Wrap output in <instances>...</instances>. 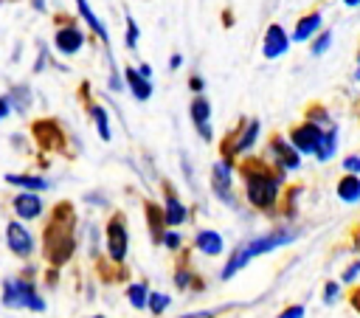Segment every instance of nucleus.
<instances>
[{
  "mask_svg": "<svg viewBox=\"0 0 360 318\" xmlns=\"http://www.w3.org/2000/svg\"><path fill=\"white\" fill-rule=\"evenodd\" d=\"M242 181H245V198L254 209L259 212H270L279 200L282 184H284V172L273 170L265 158H248V161L240 167Z\"/></svg>",
  "mask_w": 360,
  "mask_h": 318,
  "instance_id": "1",
  "label": "nucleus"
},
{
  "mask_svg": "<svg viewBox=\"0 0 360 318\" xmlns=\"http://www.w3.org/2000/svg\"><path fill=\"white\" fill-rule=\"evenodd\" d=\"M293 240H296L293 231H270V234H262V237H256V240H248L245 245H240V248L228 256V262H226V268H223V279L237 276L251 259H256V256H262V254H270V251H276V248H282V245H290Z\"/></svg>",
  "mask_w": 360,
  "mask_h": 318,
  "instance_id": "2",
  "label": "nucleus"
},
{
  "mask_svg": "<svg viewBox=\"0 0 360 318\" xmlns=\"http://www.w3.org/2000/svg\"><path fill=\"white\" fill-rule=\"evenodd\" d=\"M4 304L15 307V310H34V312L46 310V301L40 298L37 287L26 279H6L4 282Z\"/></svg>",
  "mask_w": 360,
  "mask_h": 318,
  "instance_id": "3",
  "label": "nucleus"
},
{
  "mask_svg": "<svg viewBox=\"0 0 360 318\" xmlns=\"http://www.w3.org/2000/svg\"><path fill=\"white\" fill-rule=\"evenodd\" d=\"M265 161L273 167V170H279V172H296L298 167H301V155L293 149V144L284 138V135H273L270 141H268V155H265Z\"/></svg>",
  "mask_w": 360,
  "mask_h": 318,
  "instance_id": "4",
  "label": "nucleus"
},
{
  "mask_svg": "<svg viewBox=\"0 0 360 318\" xmlns=\"http://www.w3.org/2000/svg\"><path fill=\"white\" fill-rule=\"evenodd\" d=\"M321 138H324V127H318V124H312V121L296 124V127L290 130V135H287V141L293 144V149H296L298 155H315Z\"/></svg>",
  "mask_w": 360,
  "mask_h": 318,
  "instance_id": "5",
  "label": "nucleus"
},
{
  "mask_svg": "<svg viewBox=\"0 0 360 318\" xmlns=\"http://www.w3.org/2000/svg\"><path fill=\"white\" fill-rule=\"evenodd\" d=\"M259 127H262L259 118H248V121L240 124V130L234 132L231 144L223 149V152H226V161H231L234 155H245V152L254 149V144H256V138H259Z\"/></svg>",
  "mask_w": 360,
  "mask_h": 318,
  "instance_id": "6",
  "label": "nucleus"
},
{
  "mask_svg": "<svg viewBox=\"0 0 360 318\" xmlns=\"http://www.w3.org/2000/svg\"><path fill=\"white\" fill-rule=\"evenodd\" d=\"M127 245H130V237H127V223L121 214H116L110 223H107V254L113 262H124L127 259Z\"/></svg>",
  "mask_w": 360,
  "mask_h": 318,
  "instance_id": "7",
  "label": "nucleus"
},
{
  "mask_svg": "<svg viewBox=\"0 0 360 318\" xmlns=\"http://www.w3.org/2000/svg\"><path fill=\"white\" fill-rule=\"evenodd\" d=\"M85 32L79 29V26H74V23H65V26H60L57 29V34H54V48L60 51V54H65V57H74V54H79L82 48H85Z\"/></svg>",
  "mask_w": 360,
  "mask_h": 318,
  "instance_id": "8",
  "label": "nucleus"
},
{
  "mask_svg": "<svg viewBox=\"0 0 360 318\" xmlns=\"http://www.w3.org/2000/svg\"><path fill=\"white\" fill-rule=\"evenodd\" d=\"M32 132H34V138L40 141V146H43L46 152L62 149V144H65V135H62L60 124H57V121H51V118H46V121H43V118H40V121H34Z\"/></svg>",
  "mask_w": 360,
  "mask_h": 318,
  "instance_id": "9",
  "label": "nucleus"
},
{
  "mask_svg": "<svg viewBox=\"0 0 360 318\" xmlns=\"http://www.w3.org/2000/svg\"><path fill=\"white\" fill-rule=\"evenodd\" d=\"M287 48H290V37H287V32H284L279 23H270V26H268V32H265V43H262V54H265V60H279V57H284V54H287Z\"/></svg>",
  "mask_w": 360,
  "mask_h": 318,
  "instance_id": "10",
  "label": "nucleus"
},
{
  "mask_svg": "<svg viewBox=\"0 0 360 318\" xmlns=\"http://www.w3.org/2000/svg\"><path fill=\"white\" fill-rule=\"evenodd\" d=\"M6 242H9V251L18 254V256H32L34 254V237L26 226H20L18 220L6 226Z\"/></svg>",
  "mask_w": 360,
  "mask_h": 318,
  "instance_id": "11",
  "label": "nucleus"
},
{
  "mask_svg": "<svg viewBox=\"0 0 360 318\" xmlns=\"http://www.w3.org/2000/svg\"><path fill=\"white\" fill-rule=\"evenodd\" d=\"M231 181H234V175H231V161H226V158H223V161H217L214 170H212V186H214V192H217L220 200H226V203L234 206Z\"/></svg>",
  "mask_w": 360,
  "mask_h": 318,
  "instance_id": "12",
  "label": "nucleus"
},
{
  "mask_svg": "<svg viewBox=\"0 0 360 318\" xmlns=\"http://www.w3.org/2000/svg\"><path fill=\"white\" fill-rule=\"evenodd\" d=\"M321 29H324V15H321V12H310V15L298 18V23H296V29H293L290 43H307V40H312Z\"/></svg>",
  "mask_w": 360,
  "mask_h": 318,
  "instance_id": "13",
  "label": "nucleus"
},
{
  "mask_svg": "<svg viewBox=\"0 0 360 318\" xmlns=\"http://www.w3.org/2000/svg\"><path fill=\"white\" fill-rule=\"evenodd\" d=\"M15 212L20 220H37L43 214V198L37 192H20L15 200H12Z\"/></svg>",
  "mask_w": 360,
  "mask_h": 318,
  "instance_id": "14",
  "label": "nucleus"
},
{
  "mask_svg": "<svg viewBox=\"0 0 360 318\" xmlns=\"http://www.w3.org/2000/svg\"><path fill=\"white\" fill-rule=\"evenodd\" d=\"M124 85L130 88L132 99H138V102H149V99H152V93H155V85H152L149 79H144L132 65L124 71Z\"/></svg>",
  "mask_w": 360,
  "mask_h": 318,
  "instance_id": "15",
  "label": "nucleus"
},
{
  "mask_svg": "<svg viewBox=\"0 0 360 318\" xmlns=\"http://www.w3.org/2000/svg\"><path fill=\"white\" fill-rule=\"evenodd\" d=\"M189 220V209L184 206V200H180L174 192L166 189V209H163V223L166 226H184Z\"/></svg>",
  "mask_w": 360,
  "mask_h": 318,
  "instance_id": "16",
  "label": "nucleus"
},
{
  "mask_svg": "<svg viewBox=\"0 0 360 318\" xmlns=\"http://www.w3.org/2000/svg\"><path fill=\"white\" fill-rule=\"evenodd\" d=\"M76 9H79V18L88 23V29L102 40V46H110V34H107V29H104V23L96 18V12L90 9V4L88 0H76Z\"/></svg>",
  "mask_w": 360,
  "mask_h": 318,
  "instance_id": "17",
  "label": "nucleus"
},
{
  "mask_svg": "<svg viewBox=\"0 0 360 318\" xmlns=\"http://www.w3.org/2000/svg\"><path fill=\"white\" fill-rule=\"evenodd\" d=\"M195 245H198V251L200 254H206V256H220L223 254V237L217 234V231H212V228H203V231H198V237H195Z\"/></svg>",
  "mask_w": 360,
  "mask_h": 318,
  "instance_id": "18",
  "label": "nucleus"
},
{
  "mask_svg": "<svg viewBox=\"0 0 360 318\" xmlns=\"http://www.w3.org/2000/svg\"><path fill=\"white\" fill-rule=\"evenodd\" d=\"M6 184L9 186H18L23 192H46L48 189V181L43 175H15V172H9L6 175Z\"/></svg>",
  "mask_w": 360,
  "mask_h": 318,
  "instance_id": "19",
  "label": "nucleus"
},
{
  "mask_svg": "<svg viewBox=\"0 0 360 318\" xmlns=\"http://www.w3.org/2000/svg\"><path fill=\"white\" fill-rule=\"evenodd\" d=\"M335 192L343 203H360V175H343L338 181Z\"/></svg>",
  "mask_w": 360,
  "mask_h": 318,
  "instance_id": "20",
  "label": "nucleus"
},
{
  "mask_svg": "<svg viewBox=\"0 0 360 318\" xmlns=\"http://www.w3.org/2000/svg\"><path fill=\"white\" fill-rule=\"evenodd\" d=\"M335 149H338V127H326L324 130V138H321V144H318V152H315V158L321 164H326V161H332L335 158Z\"/></svg>",
  "mask_w": 360,
  "mask_h": 318,
  "instance_id": "21",
  "label": "nucleus"
},
{
  "mask_svg": "<svg viewBox=\"0 0 360 318\" xmlns=\"http://www.w3.org/2000/svg\"><path fill=\"white\" fill-rule=\"evenodd\" d=\"M88 116L93 118V124H96V130H99V138H102V141H110V138H113V130H110V116H107V110L93 102V104H88Z\"/></svg>",
  "mask_w": 360,
  "mask_h": 318,
  "instance_id": "22",
  "label": "nucleus"
},
{
  "mask_svg": "<svg viewBox=\"0 0 360 318\" xmlns=\"http://www.w3.org/2000/svg\"><path fill=\"white\" fill-rule=\"evenodd\" d=\"M189 116H192L195 127L212 124V104H209V99H203V96H195V102L189 104Z\"/></svg>",
  "mask_w": 360,
  "mask_h": 318,
  "instance_id": "23",
  "label": "nucleus"
},
{
  "mask_svg": "<svg viewBox=\"0 0 360 318\" xmlns=\"http://www.w3.org/2000/svg\"><path fill=\"white\" fill-rule=\"evenodd\" d=\"M146 217H149V231H152V240H158L160 242V237H163V212L155 206V203H146Z\"/></svg>",
  "mask_w": 360,
  "mask_h": 318,
  "instance_id": "24",
  "label": "nucleus"
},
{
  "mask_svg": "<svg viewBox=\"0 0 360 318\" xmlns=\"http://www.w3.org/2000/svg\"><path fill=\"white\" fill-rule=\"evenodd\" d=\"M146 296H149V287L144 282H135V284L127 287V298H130V304L135 310H144L146 307Z\"/></svg>",
  "mask_w": 360,
  "mask_h": 318,
  "instance_id": "25",
  "label": "nucleus"
},
{
  "mask_svg": "<svg viewBox=\"0 0 360 318\" xmlns=\"http://www.w3.org/2000/svg\"><path fill=\"white\" fill-rule=\"evenodd\" d=\"M332 32L329 29H321L315 37H312V46H310V51H312V57H324L326 51H329V46H332Z\"/></svg>",
  "mask_w": 360,
  "mask_h": 318,
  "instance_id": "26",
  "label": "nucleus"
},
{
  "mask_svg": "<svg viewBox=\"0 0 360 318\" xmlns=\"http://www.w3.org/2000/svg\"><path fill=\"white\" fill-rule=\"evenodd\" d=\"M304 121H312V124H318V127H329V113H326V107L324 104H310L307 107V118Z\"/></svg>",
  "mask_w": 360,
  "mask_h": 318,
  "instance_id": "27",
  "label": "nucleus"
},
{
  "mask_svg": "<svg viewBox=\"0 0 360 318\" xmlns=\"http://www.w3.org/2000/svg\"><path fill=\"white\" fill-rule=\"evenodd\" d=\"M169 301H172V298H169L166 293H149V296H146V307H149V312H155V315H160V312L169 307Z\"/></svg>",
  "mask_w": 360,
  "mask_h": 318,
  "instance_id": "28",
  "label": "nucleus"
},
{
  "mask_svg": "<svg viewBox=\"0 0 360 318\" xmlns=\"http://www.w3.org/2000/svg\"><path fill=\"white\" fill-rule=\"evenodd\" d=\"M138 37H141V29H138V23L127 15V34H124V43H127V48H138Z\"/></svg>",
  "mask_w": 360,
  "mask_h": 318,
  "instance_id": "29",
  "label": "nucleus"
},
{
  "mask_svg": "<svg viewBox=\"0 0 360 318\" xmlns=\"http://www.w3.org/2000/svg\"><path fill=\"white\" fill-rule=\"evenodd\" d=\"M340 167L346 175H360V155H346L340 161Z\"/></svg>",
  "mask_w": 360,
  "mask_h": 318,
  "instance_id": "30",
  "label": "nucleus"
},
{
  "mask_svg": "<svg viewBox=\"0 0 360 318\" xmlns=\"http://www.w3.org/2000/svg\"><path fill=\"white\" fill-rule=\"evenodd\" d=\"M338 293H340V284L338 282H326V287H324V304H335Z\"/></svg>",
  "mask_w": 360,
  "mask_h": 318,
  "instance_id": "31",
  "label": "nucleus"
},
{
  "mask_svg": "<svg viewBox=\"0 0 360 318\" xmlns=\"http://www.w3.org/2000/svg\"><path fill=\"white\" fill-rule=\"evenodd\" d=\"M160 242H163L166 248H172V251H177V248H180V242H184V240H180V234H174V231H163V237H160Z\"/></svg>",
  "mask_w": 360,
  "mask_h": 318,
  "instance_id": "32",
  "label": "nucleus"
},
{
  "mask_svg": "<svg viewBox=\"0 0 360 318\" xmlns=\"http://www.w3.org/2000/svg\"><path fill=\"white\" fill-rule=\"evenodd\" d=\"M307 315V310L301 307V304H293V307H287L284 312H279L276 318H304Z\"/></svg>",
  "mask_w": 360,
  "mask_h": 318,
  "instance_id": "33",
  "label": "nucleus"
},
{
  "mask_svg": "<svg viewBox=\"0 0 360 318\" xmlns=\"http://www.w3.org/2000/svg\"><path fill=\"white\" fill-rule=\"evenodd\" d=\"M360 276V262H352L346 270H343V282H354Z\"/></svg>",
  "mask_w": 360,
  "mask_h": 318,
  "instance_id": "34",
  "label": "nucleus"
},
{
  "mask_svg": "<svg viewBox=\"0 0 360 318\" xmlns=\"http://www.w3.org/2000/svg\"><path fill=\"white\" fill-rule=\"evenodd\" d=\"M9 113H12V102H9V96H0V121H4Z\"/></svg>",
  "mask_w": 360,
  "mask_h": 318,
  "instance_id": "35",
  "label": "nucleus"
},
{
  "mask_svg": "<svg viewBox=\"0 0 360 318\" xmlns=\"http://www.w3.org/2000/svg\"><path fill=\"white\" fill-rule=\"evenodd\" d=\"M189 88L198 93V96H203V88H206V82H203V76H192L189 79Z\"/></svg>",
  "mask_w": 360,
  "mask_h": 318,
  "instance_id": "36",
  "label": "nucleus"
},
{
  "mask_svg": "<svg viewBox=\"0 0 360 318\" xmlns=\"http://www.w3.org/2000/svg\"><path fill=\"white\" fill-rule=\"evenodd\" d=\"M110 88H113V90H121V88H124V82H121V76H118L116 71H110Z\"/></svg>",
  "mask_w": 360,
  "mask_h": 318,
  "instance_id": "37",
  "label": "nucleus"
},
{
  "mask_svg": "<svg viewBox=\"0 0 360 318\" xmlns=\"http://www.w3.org/2000/svg\"><path fill=\"white\" fill-rule=\"evenodd\" d=\"M180 65H184V57H180V54H172V57H169V68L177 71Z\"/></svg>",
  "mask_w": 360,
  "mask_h": 318,
  "instance_id": "38",
  "label": "nucleus"
},
{
  "mask_svg": "<svg viewBox=\"0 0 360 318\" xmlns=\"http://www.w3.org/2000/svg\"><path fill=\"white\" fill-rule=\"evenodd\" d=\"M180 318H214L212 310H203V312H189V315H180Z\"/></svg>",
  "mask_w": 360,
  "mask_h": 318,
  "instance_id": "39",
  "label": "nucleus"
},
{
  "mask_svg": "<svg viewBox=\"0 0 360 318\" xmlns=\"http://www.w3.org/2000/svg\"><path fill=\"white\" fill-rule=\"evenodd\" d=\"M198 132H200L206 141H212V138H214V132H212V124H203V127H198Z\"/></svg>",
  "mask_w": 360,
  "mask_h": 318,
  "instance_id": "40",
  "label": "nucleus"
},
{
  "mask_svg": "<svg viewBox=\"0 0 360 318\" xmlns=\"http://www.w3.org/2000/svg\"><path fill=\"white\" fill-rule=\"evenodd\" d=\"M135 71H138V74H141L144 79H149V82H152V68H149V65H138Z\"/></svg>",
  "mask_w": 360,
  "mask_h": 318,
  "instance_id": "41",
  "label": "nucleus"
},
{
  "mask_svg": "<svg viewBox=\"0 0 360 318\" xmlns=\"http://www.w3.org/2000/svg\"><path fill=\"white\" fill-rule=\"evenodd\" d=\"M32 6H34L37 12H43V9H46V0H32Z\"/></svg>",
  "mask_w": 360,
  "mask_h": 318,
  "instance_id": "42",
  "label": "nucleus"
},
{
  "mask_svg": "<svg viewBox=\"0 0 360 318\" xmlns=\"http://www.w3.org/2000/svg\"><path fill=\"white\" fill-rule=\"evenodd\" d=\"M343 4H346V6H352V9H357V6H360V0H343Z\"/></svg>",
  "mask_w": 360,
  "mask_h": 318,
  "instance_id": "43",
  "label": "nucleus"
},
{
  "mask_svg": "<svg viewBox=\"0 0 360 318\" xmlns=\"http://www.w3.org/2000/svg\"><path fill=\"white\" fill-rule=\"evenodd\" d=\"M352 304H354V307L360 310V293H354V296H352Z\"/></svg>",
  "mask_w": 360,
  "mask_h": 318,
  "instance_id": "44",
  "label": "nucleus"
},
{
  "mask_svg": "<svg viewBox=\"0 0 360 318\" xmlns=\"http://www.w3.org/2000/svg\"><path fill=\"white\" fill-rule=\"evenodd\" d=\"M354 79H357V82H360V68H357V71H354Z\"/></svg>",
  "mask_w": 360,
  "mask_h": 318,
  "instance_id": "45",
  "label": "nucleus"
},
{
  "mask_svg": "<svg viewBox=\"0 0 360 318\" xmlns=\"http://www.w3.org/2000/svg\"><path fill=\"white\" fill-rule=\"evenodd\" d=\"M357 65H360V48H357Z\"/></svg>",
  "mask_w": 360,
  "mask_h": 318,
  "instance_id": "46",
  "label": "nucleus"
},
{
  "mask_svg": "<svg viewBox=\"0 0 360 318\" xmlns=\"http://www.w3.org/2000/svg\"><path fill=\"white\" fill-rule=\"evenodd\" d=\"M93 318H104V315H93Z\"/></svg>",
  "mask_w": 360,
  "mask_h": 318,
  "instance_id": "47",
  "label": "nucleus"
}]
</instances>
